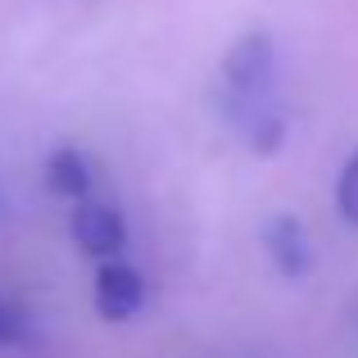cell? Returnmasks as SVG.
I'll list each match as a JSON object with an SVG mask.
<instances>
[{
    "mask_svg": "<svg viewBox=\"0 0 358 358\" xmlns=\"http://www.w3.org/2000/svg\"><path fill=\"white\" fill-rule=\"evenodd\" d=\"M27 336V313L14 304V299L0 295V350H9V345H18Z\"/></svg>",
    "mask_w": 358,
    "mask_h": 358,
    "instance_id": "cell-7",
    "label": "cell"
},
{
    "mask_svg": "<svg viewBox=\"0 0 358 358\" xmlns=\"http://www.w3.org/2000/svg\"><path fill=\"white\" fill-rule=\"evenodd\" d=\"M91 299H96V313L105 317V322H131V317L141 313V304H145V277L122 259L100 263Z\"/></svg>",
    "mask_w": 358,
    "mask_h": 358,
    "instance_id": "cell-4",
    "label": "cell"
},
{
    "mask_svg": "<svg viewBox=\"0 0 358 358\" xmlns=\"http://www.w3.org/2000/svg\"><path fill=\"white\" fill-rule=\"evenodd\" d=\"M277 78V41L268 32H245L222 55V114L241 122L254 105H263Z\"/></svg>",
    "mask_w": 358,
    "mask_h": 358,
    "instance_id": "cell-1",
    "label": "cell"
},
{
    "mask_svg": "<svg viewBox=\"0 0 358 358\" xmlns=\"http://www.w3.org/2000/svg\"><path fill=\"white\" fill-rule=\"evenodd\" d=\"M263 250H268L272 268L286 281H304L313 272V241H308V227L295 218V213H272L259 231Z\"/></svg>",
    "mask_w": 358,
    "mask_h": 358,
    "instance_id": "cell-3",
    "label": "cell"
},
{
    "mask_svg": "<svg viewBox=\"0 0 358 358\" xmlns=\"http://www.w3.org/2000/svg\"><path fill=\"white\" fill-rule=\"evenodd\" d=\"M41 173H45V186H50V195H59V200H69V204L91 200L96 173H91V159L82 155L78 145H59V150H50V159H45Z\"/></svg>",
    "mask_w": 358,
    "mask_h": 358,
    "instance_id": "cell-5",
    "label": "cell"
},
{
    "mask_svg": "<svg viewBox=\"0 0 358 358\" xmlns=\"http://www.w3.org/2000/svg\"><path fill=\"white\" fill-rule=\"evenodd\" d=\"M0 213H5V200H0Z\"/></svg>",
    "mask_w": 358,
    "mask_h": 358,
    "instance_id": "cell-8",
    "label": "cell"
},
{
    "mask_svg": "<svg viewBox=\"0 0 358 358\" xmlns=\"http://www.w3.org/2000/svg\"><path fill=\"white\" fill-rule=\"evenodd\" d=\"M69 236L82 254H91L100 263H114L127 250V218H122V209H114L105 200H82L69 213Z\"/></svg>",
    "mask_w": 358,
    "mask_h": 358,
    "instance_id": "cell-2",
    "label": "cell"
},
{
    "mask_svg": "<svg viewBox=\"0 0 358 358\" xmlns=\"http://www.w3.org/2000/svg\"><path fill=\"white\" fill-rule=\"evenodd\" d=\"M336 209H341L345 222H354V227H358V150L345 159L341 177H336Z\"/></svg>",
    "mask_w": 358,
    "mask_h": 358,
    "instance_id": "cell-6",
    "label": "cell"
}]
</instances>
